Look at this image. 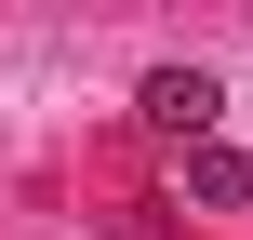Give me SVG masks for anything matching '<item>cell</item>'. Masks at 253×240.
<instances>
[{"mask_svg": "<svg viewBox=\"0 0 253 240\" xmlns=\"http://www.w3.org/2000/svg\"><path fill=\"white\" fill-rule=\"evenodd\" d=\"M133 107H147L173 147H200V134H213V107H227V80H213V67H147V94H133Z\"/></svg>", "mask_w": 253, "mask_h": 240, "instance_id": "obj_1", "label": "cell"}, {"mask_svg": "<svg viewBox=\"0 0 253 240\" xmlns=\"http://www.w3.org/2000/svg\"><path fill=\"white\" fill-rule=\"evenodd\" d=\"M187 200H200V214H240L253 200V160L240 147H187Z\"/></svg>", "mask_w": 253, "mask_h": 240, "instance_id": "obj_2", "label": "cell"}]
</instances>
